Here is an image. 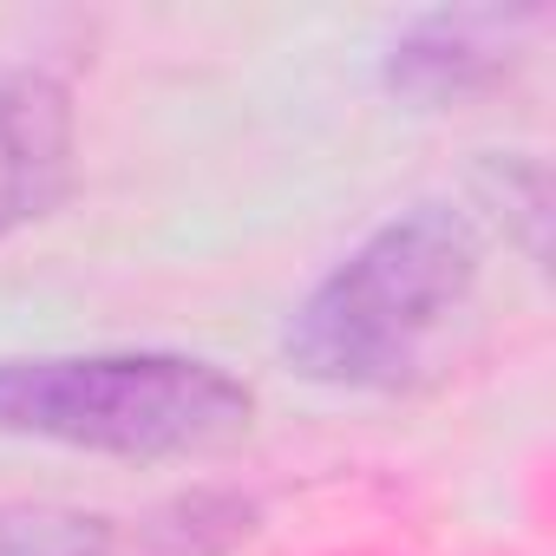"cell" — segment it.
Returning a JSON list of instances; mask_svg holds the SVG:
<instances>
[{
    "instance_id": "6da1fadb",
    "label": "cell",
    "mask_w": 556,
    "mask_h": 556,
    "mask_svg": "<svg viewBox=\"0 0 556 556\" xmlns=\"http://www.w3.org/2000/svg\"><path fill=\"white\" fill-rule=\"evenodd\" d=\"M484 236L465 203H413L361 236L282 321V361L334 393L406 387L471 308Z\"/></svg>"
},
{
    "instance_id": "7a4b0ae2",
    "label": "cell",
    "mask_w": 556,
    "mask_h": 556,
    "mask_svg": "<svg viewBox=\"0 0 556 556\" xmlns=\"http://www.w3.org/2000/svg\"><path fill=\"white\" fill-rule=\"evenodd\" d=\"M249 419L255 393L203 354L118 348L0 361V439L99 458H197L242 439Z\"/></svg>"
},
{
    "instance_id": "3957f363",
    "label": "cell",
    "mask_w": 556,
    "mask_h": 556,
    "mask_svg": "<svg viewBox=\"0 0 556 556\" xmlns=\"http://www.w3.org/2000/svg\"><path fill=\"white\" fill-rule=\"evenodd\" d=\"M543 8H439L419 14L380 60V86L419 112L458 105L504 79V66L543 27Z\"/></svg>"
},
{
    "instance_id": "277c9868",
    "label": "cell",
    "mask_w": 556,
    "mask_h": 556,
    "mask_svg": "<svg viewBox=\"0 0 556 556\" xmlns=\"http://www.w3.org/2000/svg\"><path fill=\"white\" fill-rule=\"evenodd\" d=\"M73 151V92L47 73H0V242L66 197Z\"/></svg>"
},
{
    "instance_id": "5b68a950",
    "label": "cell",
    "mask_w": 556,
    "mask_h": 556,
    "mask_svg": "<svg viewBox=\"0 0 556 556\" xmlns=\"http://www.w3.org/2000/svg\"><path fill=\"white\" fill-rule=\"evenodd\" d=\"M0 556H112V517L79 504H0Z\"/></svg>"
}]
</instances>
